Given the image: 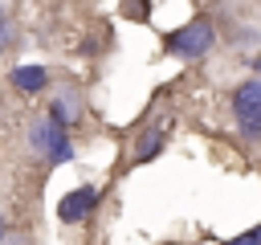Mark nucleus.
Returning <instances> with one entry per match:
<instances>
[{
	"instance_id": "obj_7",
	"label": "nucleus",
	"mask_w": 261,
	"mask_h": 245,
	"mask_svg": "<svg viewBox=\"0 0 261 245\" xmlns=\"http://www.w3.org/2000/svg\"><path fill=\"white\" fill-rule=\"evenodd\" d=\"M49 114H53L61 127H73V122L82 118V94H77V90H61V94L49 102Z\"/></svg>"
},
{
	"instance_id": "obj_1",
	"label": "nucleus",
	"mask_w": 261,
	"mask_h": 245,
	"mask_svg": "<svg viewBox=\"0 0 261 245\" xmlns=\"http://www.w3.org/2000/svg\"><path fill=\"white\" fill-rule=\"evenodd\" d=\"M29 147H33L45 163H69V159H73V143H69L65 127H61L53 114L33 118V127H29Z\"/></svg>"
},
{
	"instance_id": "obj_12",
	"label": "nucleus",
	"mask_w": 261,
	"mask_h": 245,
	"mask_svg": "<svg viewBox=\"0 0 261 245\" xmlns=\"http://www.w3.org/2000/svg\"><path fill=\"white\" fill-rule=\"evenodd\" d=\"M253 69H257V78H261V57H257V61H253Z\"/></svg>"
},
{
	"instance_id": "obj_13",
	"label": "nucleus",
	"mask_w": 261,
	"mask_h": 245,
	"mask_svg": "<svg viewBox=\"0 0 261 245\" xmlns=\"http://www.w3.org/2000/svg\"><path fill=\"white\" fill-rule=\"evenodd\" d=\"M0 24H4V12H0Z\"/></svg>"
},
{
	"instance_id": "obj_6",
	"label": "nucleus",
	"mask_w": 261,
	"mask_h": 245,
	"mask_svg": "<svg viewBox=\"0 0 261 245\" xmlns=\"http://www.w3.org/2000/svg\"><path fill=\"white\" fill-rule=\"evenodd\" d=\"M8 78H12V86H16L20 94H41V90L49 86V69H45V65H16Z\"/></svg>"
},
{
	"instance_id": "obj_4",
	"label": "nucleus",
	"mask_w": 261,
	"mask_h": 245,
	"mask_svg": "<svg viewBox=\"0 0 261 245\" xmlns=\"http://www.w3.org/2000/svg\"><path fill=\"white\" fill-rule=\"evenodd\" d=\"M98 200H102V192H98L94 184H82V188H73V192H65V196L57 200V220H61V225H82V220L94 216Z\"/></svg>"
},
{
	"instance_id": "obj_8",
	"label": "nucleus",
	"mask_w": 261,
	"mask_h": 245,
	"mask_svg": "<svg viewBox=\"0 0 261 245\" xmlns=\"http://www.w3.org/2000/svg\"><path fill=\"white\" fill-rule=\"evenodd\" d=\"M122 12L135 16V20H143V16L151 12V4H147V0H122Z\"/></svg>"
},
{
	"instance_id": "obj_11",
	"label": "nucleus",
	"mask_w": 261,
	"mask_h": 245,
	"mask_svg": "<svg viewBox=\"0 0 261 245\" xmlns=\"http://www.w3.org/2000/svg\"><path fill=\"white\" fill-rule=\"evenodd\" d=\"M8 37H12V33H8V24H0V49L8 45Z\"/></svg>"
},
{
	"instance_id": "obj_3",
	"label": "nucleus",
	"mask_w": 261,
	"mask_h": 245,
	"mask_svg": "<svg viewBox=\"0 0 261 245\" xmlns=\"http://www.w3.org/2000/svg\"><path fill=\"white\" fill-rule=\"evenodd\" d=\"M232 118L245 139H261V78H249L232 90Z\"/></svg>"
},
{
	"instance_id": "obj_9",
	"label": "nucleus",
	"mask_w": 261,
	"mask_h": 245,
	"mask_svg": "<svg viewBox=\"0 0 261 245\" xmlns=\"http://www.w3.org/2000/svg\"><path fill=\"white\" fill-rule=\"evenodd\" d=\"M224 245H261V225H253L249 233H241V237H232V241H224Z\"/></svg>"
},
{
	"instance_id": "obj_10",
	"label": "nucleus",
	"mask_w": 261,
	"mask_h": 245,
	"mask_svg": "<svg viewBox=\"0 0 261 245\" xmlns=\"http://www.w3.org/2000/svg\"><path fill=\"white\" fill-rule=\"evenodd\" d=\"M0 245H24V237H20V233H12L4 216H0Z\"/></svg>"
},
{
	"instance_id": "obj_5",
	"label": "nucleus",
	"mask_w": 261,
	"mask_h": 245,
	"mask_svg": "<svg viewBox=\"0 0 261 245\" xmlns=\"http://www.w3.org/2000/svg\"><path fill=\"white\" fill-rule=\"evenodd\" d=\"M163 143H167V122H151L139 139H135V163H147V159H155L159 151H163Z\"/></svg>"
},
{
	"instance_id": "obj_2",
	"label": "nucleus",
	"mask_w": 261,
	"mask_h": 245,
	"mask_svg": "<svg viewBox=\"0 0 261 245\" xmlns=\"http://www.w3.org/2000/svg\"><path fill=\"white\" fill-rule=\"evenodd\" d=\"M212 41H216V29H212V20H208V16H196V20H188L184 29H175V33H167V41H163V49H167L171 57H184V61H196V57H204V53L212 49Z\"/></svg>"
}]
</instances>
